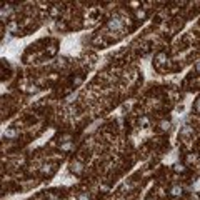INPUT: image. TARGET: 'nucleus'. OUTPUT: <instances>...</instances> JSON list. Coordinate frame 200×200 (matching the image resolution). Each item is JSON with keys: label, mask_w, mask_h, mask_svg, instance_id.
Masks as SVG:
<instances>
[{"label": "nucleus", "mask_w": 200, "mask_h": 200, "mask_svg": "<svg viewBox=\"0 0 200 200\" xmlns=\"http://www.w3.org/2000/svg\"><path fill=\"white\" fill-rule=\"evenodd\" d=\"M122 25H123V20L120 17H112L109 20V28H112V30H120Z\"/></svg>", "instance_id": "f257e3e1"}, {"label": "nucleus", "mask_w": 200, "mask_h": 200, "mask_svg": "<svg viewBox=\"0 0 200 200\" xmlns=\"http://www.w3.org/2000/svg\"><path fill=\"white\" fill-rule=\"evenodd\" d=\"M70 170L75 173V175H80V173H84V163L82 162H78V160H73L72 163H70Z\"/></svg>", "instance_id": "f03ea898"}, {"label": "nucleus", "mask_w": 200, "mask_h": 200, "mask_svg": "<svg viewBox=\"0 0 200 200\" xmlns=\"http://www.w3.org/2000/svg\"><path fill=\"white\" fill-rule=\"evenodd\" d=\"M169 194L172 195V197H180V195L184 194V187H182V185H172Z\"/></svg>", "instance_id": "7ed1b4c3"}, {"label": "nucleus", "mask_w": 200, "mask_h": 200, "mask_svg": "<svg viewBox=\"0 0 200 200\" xmlns=\"http://www.w3.org/2000/svg\"><path fill=\"white\" fill-rule=\"evenodd\" d=\"M135 19L137 20H145L147 19V12H145L144 9H137L135 10Z\"/></svg>", "instance_id": "20e7f679"}, {"label": "nucleus", "mask_w": 200, "mask_h": 200, "mask_svg": "<svg viewBox=\"0 0 200 200\" xmlns=\"http://www.w3.org/2000/svg\"><path fill=\"white\" fill-rule=\"evenodd\" d=\"M73 148V142H67V144H62L60 145V150H63V152H69V150Z\"/></svg>", "instance_id": "39448f33"}, {"label": "nucleus", "mask_w": 200, "mask_h": 200, "mask_svg": "<svg viewBox=\"0 0 200 200\" xmlns=\"http://www.w3.org/2000/svg\"><path fill=\"white\" fill-rule=\"evenodd\" d=\"M10 12H12V7H9V5H3V7H2V20L5 19V15H9Z\"/></svg>", "instance_id": "423d86ee"}, {"label": "nucleus", "mask_w": 200, "mask_h": 200, "mask_svg": "<svg viewBox=\"0 0 200 200\" xmlns=\"http://www.w3.org/2000/svg\"><path fill=\"white\" fill-rule=\"evenodd\" d=\"M165 59H167V53L165 52H160L159 55H157V62H159V63H163V62H165Z\"/></svg>", "instance_id": "0eeeda50"}, {"label": "nucleus", "mask_w": 200, "mask_h": 200, "mask_svg": "<svg viewBox=\"0 0 200 200\" xmlns=\"http://www.w3.org/2000/svg\"><path fill=\"white\" fill-rule=\"evenodd\" d=\"M5 137H7V138L17 137V130H13V128H12V130H7V132H5Z\"/></svg>", "instance_id": "6e6552de"}, {"label": "nucleus", "mask_w": 200, "mask_h": 200, "mask_svg": "<svg viewBox=\"0 0 200 200\" xmlns=\"http://www.w3.org/2000/svg\"><path fill=\"white\" fill-rule=\"evenodd\" d=\"M169 127H170L169 120H162V122H160V128H162V130H169Z\"/></svg>", "instance_id": "1a4fd4ad"}, {"label": "nucleus", "mask_w": 200, "mask_h": 200, "mask_svg": "<svg viewBox=\"0 0 200 200\" xmlns=\"http://www.w3.org/2000/svg\"><path fill=\"white\" fill-rule=\"evenodd\" d=\"M173 170H175V172H185V167L184 165H180V163H175V165H173Z\"/></svg>", "instance_id": "9d476101"}, {"label": "nucleus", "mask_w": 200, "mask_h": 200, "mask_svg": "<svg viewBox=\"0 0 200 200\" xmlns=\"http://www.w3.org/2000/svg\"><path fill=\"white\" fill-rule=\"evenodd\" d=\"M42 172H44V173H50V172H52V165H44Z\"/></svg>", "instance_id": "9b49d317"}, {"label": "nucleus", "mask_w": 200, "mask_h": 200, "mask_svg": "<svg viewBox=\"0 0 200 200\" xmlns=\"http://www.w3.org/2000/svg\"><path fill=\"white\" fill-rule=\"evenodd\" d=\"M78 200H90V195H88V194H80Z\"/></svg>", "instance_id": "f8f14e48"}, {"label": "nucleus", "mask_w": 200, "mask_h": 200, "mask_svg": "<svg viewBox=\"0 0 200 200\" xmlns=\"http://www.w3.org/2000/svg\"><path fill=\"white\" fill-rule=\"evenodd\" d=\"M194 109L197 110V112H200V98L197 100V102H195V105H194Z\"/></svg>", "instance_id": "ddd939ff"}, {"label": "nucleus", "mask_w": 200, "mask_h": 200, "mask_svg": "<svg viewBox=\"0 0 200 200\" xmlns=\"http://www.w3.org/2000/svg\"><path fill=\"white\" fill-rule=\"evenodd\" d=\"M194 160H197V157L195 155H188L187 157V162H194Z\"/></svg>", "instance_id": "4468645a"}, {"label": "nucleus", "mask_w": 200, "mask_h": 200, "mask_svg": "<svg viewBox=\"0 0 200 200\" xmlns=\"http://www.w3.org/2000/svg\"><path fill=\"white\" fill-rule=\"evenodd\" d=\"M190 200H200V197H198V195H195V194H192L190 195Z\"/></svg>", "instance_id": "2eb2a0df"}, {"label": "nucleus", "mask_w": 200, "mask_h": 200, "mask_svg": "<svg viewBox=\"0 0 200 200\" xmlns=\"http://www.w3.org/2000/svg\"><path fill=\"white\" fill-rule=\"evenodd\" d=\"M195 70H197V72H200V62L197 63V65H195Z\"/></svg>", "instance_id": "dca6fc26"}]
</instances>
